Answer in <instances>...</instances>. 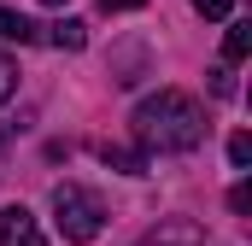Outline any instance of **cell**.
Returning <instances> with one entry per match:
<instances>
[{
  "mask_svg": "<svg viewBox=\"0 0 252 246\" xmlns=\"http://www.w3.org/2000/svg\"><path fill=\"white\" fill-rule=\"evenodd\" d=\"M53 211H59V235L70 246H88L94 235H100V223H106L100 199H94L88 187H76V182H59V187H53Z\"/></svg>",
  "mask_w": 252,
  "mask_h": 246,
  "instance_id": "obj_2",
  "label": "cell"
},
{
  "mask_svg": "<svg viewBox=\"0 0 252 246\" xmlns=\"http://www.w3.org/2000/svg\"><path fill=\"white\" fill-rule=\"evenodd\" d=\"M106 12H135V6H147V0H100Z\"/></svg>",
  "mask_w": 252,
  "mask_h": 246,
  "instance_id": "obj_13",
  "label": "cell"
},
{
  "mask_svg": "<svg viewBox=\"0 0 252 246\" xmlns=\"http://www.w3.org/2000/svg\"><path fill=\"white\" fill-rule=\"evenodd\" d=\"M0 246H47L24 205H0Z\"/></svg>",
  "mask_w": 252,
  "mask_h": 246,
  "instance_id": "obj_4",
  "label": "cell"
},
{
  "mask_svg": "<svg viewBox=\"0 0 252 246\" xmlns=\"http://www.w3.org/2000/svg\"><path fill=\"white\" fill-rule=\"evenodd\" d=\"M35 35H41V30H35L24 12H6V6H0V41H35Z\"/></svg>",
  "mask_w": 252,
  "mask_h": 246,
  "instance_id": "obj_6",
  "label": "cell"
},
{
  "mask_svg": "<svg viewBox=\"0 0 252 246\" xmlns=\"http://www.w3.org/2000/svg\"><path fill=\"white\" fill-rule=\"evenodd\" d=\"M223 53H229V59H247V53H252V30H247V24H235V30H229Z\"/></svg>",
  "mask_w": 252,
  "mask_h": 246,
  "instance_id": "obj_8",
  "label": "cell"
},
{
  "mask_svg": "<svg viewBox=\"0 0 252 246\" xmlns=\"http://www.w3.org/2000/svg\"><path fill=\"white\" fill-rule=\"evenodd\" d=\"M135 246H205V229L193 217H164L158 229H147Z\"/></svg>",
  "mask_w": 252,
  "mask_h": 246,
  "instance_id": "obj_3",
  "label": "cell"
},
{
  "mask_svg": "<svg viewBox=\"0 0 252 246\" xmlns=\"http://www.w3.org/2000/svg\"><path fill=\"white\" fill-rule=\"evenodd\" d=\"M12 88H18V64H12L6 53H0V106L12 100Z\"/></svg>",
  "mask_w": 252,
  "mask_h": 246,
  "instance_id": "obj_10",
  "label": "cell"
},
{
  "mask_svg": "<svg viewBox=\"0 0 252 246\" xmlns=\"http://www.w3.org/2000/svg\"><path fill=\"white\" fill-rule=\"evenodd\" d=\"M229 164H235V170H247V164H252V135H241V129L229 135Z\"/></svg>",
  "mask_w": 252,
  "mask_h": 246,
  "instance_id": "obj_9",
  "label": "cell"
},
{
  "mask_svg": "<svg viewBox=\"0 0 252 246\" xmlns=\"http://www.w3.org/2000/svg\"><path fill=\"white\" fill-rule=\"evenodd\" d=\"M229 205H235V211H247V205H252V187H247V182H235V193H229Z\"/></svg>",
  "mask_w": 252,
  "mask_h": 246,
  "instance_id": "obj_12",
  "label": "cell"
},
{
  "mask_svg": "<svg viewBox=\"0 0 252 246\" xmlns=\"http://www.w3.org/2000/svg\"><path fill=\"white\" fill-rule=\"evenodd\" d=\"M193 12H199V18H229L235 0H193Z\"/></svg>",
  "mask_w": 252,
  "mask_h": 246,
  "instance_id": "obj_11",
  "label": "cell"
},
{
  "mask_svg": "<svg viewBox=\"0 0 252 246\" xmlns=\"http://www.w3.org/2000/svg\"><path fill=\"white\" fill-rule=\"evenodd\" d=\"M47 41H53V47H64V53H76V47L88 41V24H76V18H64V24H53V30H47Z\"/></svg>",
  "mask_w": 252,
  "mask_h": 246,
  "instance_id": "obj_7",
  "label": "cell"
},
{
  "mask_svg": "<svg viewBox=\"0 0 252 246\" xmlns=\"http://www.w3.org/2000/svg\"><path fill=\"white\" fill-rule=\"evenodd\" d=\"M41 6H64V0H41Z\"/></svg>",
  "mask_w": 252,
  "mask_h": 246,
  "instance_id": "obj_14",
  "label": "cell"
},
{
  "mask_svg": "<svg viewBox=\"0 0 252 246\" xmlns=\"http://www.w3.org/2000/svg\"><path fill=\"white\" fill-rule=\"evenodd\" d=\"M135 141L141 147H158V153H188L205 141V106L182 94V88H158L135 106Z\"/></svg>",
  "mask_w": 252,
  "mask_h": 246,
  "instance_id": "obj_1",
  "label": "cell"
},
{
  "mask_svg": "<svg viewBox=\"0 0 252 246\" xmlns=\"http://www.w3.org/2000/svg\"><path fill=\"white\" fill-rule=\"evenodd\" d=\"M100 158H106L112 170H124V176H141V170H147V153H129V147H112V141L100 147Z\"/></svg>",
  "mask_w": 252,
  "mask_h": 246,
  "instance_id": "obj_5",
  "label": "cell"
}]
</instances>
